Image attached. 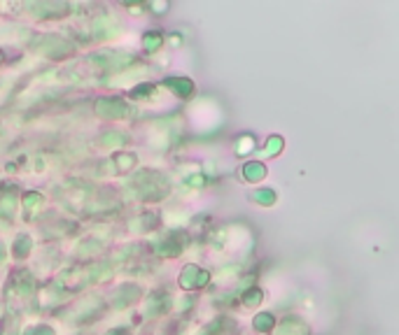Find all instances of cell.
I'll list each match as a JSON object with an SVG mask.
<instances>
[{"label":"cell","mask_w":399,"mask_h":335,"mask_svg":"<svg viewBox=\"0 0 399 335\" xmlns=\"http://www.w3.org/2000/svg\"><path fill=\"white\" fill-rule=\"evenodd\" d=\"M96 112H98L100 116H108V119H122V116H126L128 107L122 103V100H112V98H100L98 103H96Z\"/></svg>","instance_id":"6da1fadb"},{"label":"cell","mask_w":399,"mask_h":335,"mask_svg":"<svg viewBox=\"0 0 399 335\" xmlns=\"http://www.w3.org/2000/svg\"><path fill=\"white\" fill-rule=\"evenodd\" d=\"M40 49H42L47 56H51V58H61V56H66V54H70V51H72V44L66 42L63 38L47 35V40L40 44Z\"/></svg>","instance_id":"7a4b0ae2"},{"label":"cell","mask_w":399,"mask_h":335,"mask_svg":"<svg viewBox=\"0 0 399 335\" xmlns=\"http://www.w3.org/2000/svg\"><path fill=\"white\" fill-rule=\"evenodd\" d=\"M115 161L119 163V170H128V168L136 165V156H133V154H117Z\"/></svg>","instance_id":"3957f363"},{"label":"cell","mask_w":399,"mask_h":335,"mask_svg":"<svg viewBox=\"0 0 399 335\" xmlns=\"http://www.w3.org/2000/svg\"><path fill=\"white\" fill-rule=\"evenodd\" d=\"M161 44V35L159 33H150L147 38H145V49H150V51H154L156 47Z\"/></svg>","instance_id":"277c9868"},{"label":"cell","mask_w":399,"mask_h":335,"mask_svg":"<svg viewBox=\"0 0 399 335\" xmlns=\"http://www.w3.org/2000/svg\"><path fill=\"white\" fill-rule=\"evenodd\" d=\"M28 247H31V245H28V237H21V245L17 242V247H14V254H17V256H26Z\"/></svg>","instance_id":"5b68a950"},{"label":"cell","mask_w":399,"mask_h":335,"mask_svg":"<svg viewBox=\"0 0 399 335\" xmlns=\"http://www.w3.org/2000/svg\"><path fill=\"white\" fill-rule=\"evenodd\" d=\"M35 203H42V196H35V193H31V196H26V207H35Z\"/></svg>","instance_id":"8992f818"},{"label":"cell","mask_w":399,"mask_h":335,"mask_svg":"<svg viewBox=\"0 0 399 335\" xmlns=\"http://www.w3.org/2000/svg\"><path fill=\"white\" fill-rule=\"evenodd\" d=\"M108 335H128V330L126 328H115V330H110Z\"/></svg>","instance_id":"52a82bcc"},{"label":"cell","mask_w":399,"mask_h":335,"mask_svg":"<svg viewBox=\"0 0 399 335\" xmlns=\"http://www.w3.org/2000/svg\"><path fill=\"white\" fill-rule=\"evenodd\" d=\"M108 140V142H112V135H110V138H105ZM124 140H126V138H115V142H124Z\"/></svg>","instance_id":"ba28073f"}]
</instances>
